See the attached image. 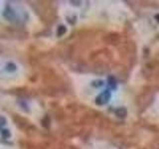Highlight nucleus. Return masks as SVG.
Returning a JSON list of instances; mask_svg holds the SVG:
<instances>
[{"instance_id":"obj_1","label":"nucleus","mask_w":159,"mask_h":149,"mask_svg":"<svg viewBox=\"0 0 159 149\" xmlns=\"http://www.w3.org/2000/svg\"><path fill=\"white\" fill-rule=\"evenodd\" d=\"M109 97H111V93H109L108 91H104L103 93H102L99 96L97 97L96 99V102L98 104H104V103H107L108 101H109Z\"/></svg>"},{"instance_id":"obj_2","label":"nucleus","mask_w":159,"mask_h":149,"mask_svg":"<svg viewBox=\"0 0 159 149\" xmlns=\"http://www.w3.org/2000/svg\"><path fill=\"white\" fill-rule=\"evenodd\" d=\"M4 16L6 17L8 20H10V21H11V20H13V18L15 17L14 11H13L12 9H10V8L8 7V8L4 11Z\"/></svg>"},{"instance_id":"obj_3","label":"nucleus","mask_w":159,"mask_h":149,"mask_svg":"<svg viewBox=\"0 0 159 149\" xmlns=\"http://www.w3.org/2000/svg\"><path fill=\"white\" fill-rule=\"evenodd\" d=\"M66 27L65 26H59L58 28V35L59 36H62V35H64L65 33H66Z\"/></svg>"},{"instance_id":"obj_4","label":"nucleus","mask_w":159,"mask_h":149,"mask_svg":"<svg viewBox=\"0 0 159 149\" xmlns=\"http://www.w3.org/2000/svg\"><path fill=\"white\" fill-rule=\"evenodd\" d=\"M10 135H11V134H10L9 130H7V129H3V130H2V136L4 138H9Z\"/></svg>"},{"instance_id":"obj_5","label":"nucleus","mask_w":159,"mask_h":149,"mask_svg":"<svg viewBox=\"0 0 159 149\" xmlns=\"http://www.w3.org/2000/svg\"><path fill=\"white\" fill-rule=\"evenodd\" d=\"M5 124H6V119L2 116H0V128H1L2 126H4Z\"/></svg>"}]
</instances>
